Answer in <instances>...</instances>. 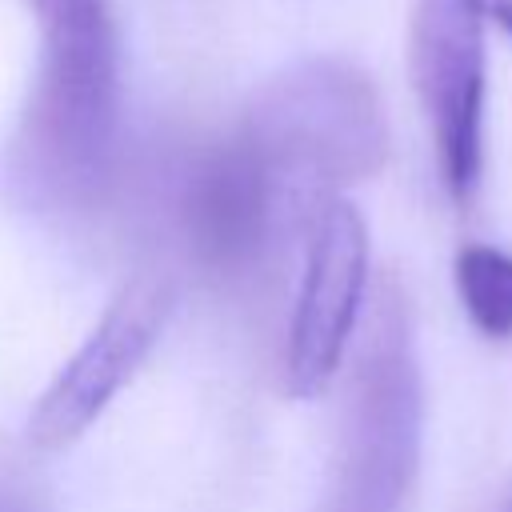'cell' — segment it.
<instances>
[{
  "instance_id": "cell-4",
  "label": "cell",
  "mask_w": 512,
  "mask_h": 512,
  "mask_svg": "<svg viewBox=\"0 0 512 512\" xmlns=\"http://www.w3.org/2000/svg\"><path fill=\"white\" fill-rule=\"evenodd\" d=\"M172 220L184 252L212 276H248L288 232H304V220L240 132L208 140L188 156Z\"/></svg>"
},
{
  "instance_id": "cell-9",
  "label": "cell",
  "mask_w": 512,
  "mask_h": 512,
  "mask_svg": "<svg viewBox=\"0 0 512 512\" xmlns=\"http://www.w3.org/2000/svg\"><path fill=\"white\" fill-rule=\"evenodd\" d=\"M0 512H44L40 484L12 460H0Z\"/></svg>"
},
{
  "instance_id": "cell-10",
  "label": "cell",
  "mask_w": 512,
  "mask_h": 512,
  "mask_svg": "<svg viewBox=\"0 0 512 512\" xmlns=\"http://www.w3.org/2000/svg\"><path fill=\"white\" fill-rule=\"evenodd\" d=\"M472 4H476V12H480V16L496 20V24L512 36V0H472Z\"/></svg>"
},
{
  "instance_id": "cell-2",
  "label": "cell",
  "mask_w": 512,
  "mask_h": 512,
  "mask_svg": "<svg viewBox=\"0 0 512 512\" xmlns=\"http://www.w3.org/2000/svg\"><path fill=\"white\" fill-rule=\"evenodd\" d=\"M236 132L304 228L320 204L372 180L388 160L380 92L364 68L340 56H308L268 76Z\"/></svg>"
},
{
  "instance_id": "cell-6",
  "label": "cell",
  "mask_w": 512,
  "mask_h": 512,
  "mask_svg": "<svg viewBox=\"0 0 512 512\" xmlns=\"http://www.w3.org/2000/svg\"><path fill=\"white\" fill-rule=\"evenodd\" d=\"M408 72L440 184L468 204L484 168V16L472 0H412Z\"/></svg>"
},
{
  "instance_id": "cell-8",
  "label": "cell",
  "mask_w": 512,
  "mask_h": 512,
  "mask_svg": "<svg viewBox=\"0 0 512 512\" xmlns=\"http://www.w3.org/2000/svg\"><path fill=\"white\" fill-rule=\"evenodd\" d=\"M452 276L472 328L488 340H512V256L492 244H464Z\"/></svg>"
},
{
  "instance_id": "cell-3",
  "label": "cell",
  "mask_w": 512,
  "mask_h": 512,
  "mask_svg": "<svg viewBox=\"0 0 512 512\" xmlns=\"http://www.w3.org/2000/svg\"><path fill=\"white\" fill-rule=\"evenodd\" d=\"M424 440V380L404 288L384 276L352 360L336 452L316 512H400Z\"/></svg>"
},
{
  "instance_id": "cell-1",
  "label": "cell",
  "mask_w": 512,
  "mask_h": 512,
  "mask_svg": "<svg viewBox=\"0 0 512 512\" xmlns=\"http://www.w3.org/2000/svg\"><path fill=\"white\" fill-rule=\"evenodd\" d=\"M40 64L12 140L20 192L56 216L104 204L120 160V28L108 0H32Z\"/></svg>"
},
{
  "instance_id": "cell-11",
  "label": "cell",
  "mask_w": 512,
  "mask_h": 512,
  "mask_svg": "<svg viewBox=\"0 0 512 512\" xmlns=\"http://www.w3.org/2000/svg\"><path fill=\"white\" fill-rule=\"evenodd\" d=\"M500 512H512V492L504 496V504H500Z\"/></svg>"
},
{
  "instance_id": "cell-5",
  "label": "cell",
  "mask_w": 512,
  "mask_h": 512,
  "mask_svg": "<svg viewBox=\"0 0 512 512\" xmlns=\"http://www.w3.org/2000/svg\"><path fill=\"white\" fill-rule=\"evenodd\" d=\"M172 308H176V280L164 268L132 272L120 284V292L108 300L84 344L60 364V372L32 404L28 444L40 452H60L76 444L152 356Z\"/></svg>"
},
{
  "instance_id": "cell-7",
  "label": "cell",
  "mask_w": 512,
  "mask_h": 512,
  "mask_svg": "<svg viewBox=\"0 0 512 512\" xmlns=\"http://www.w3.org/2000/svg\"><path fill=\"white\" fill-rule=\"evenodd\" d=\"M368 296V224L360 208L332 196L304 228V268L284 336V388L320 396L340 372Z\"/></svg>"
}]
</instances>
